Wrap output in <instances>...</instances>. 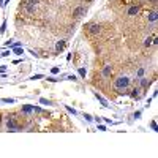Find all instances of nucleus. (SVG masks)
<instances>
[{
    "instance_id": "1",
    "label": "nucleus",
    "mask_w": 158,
    "mask_h": 158,
    "mask_svg": "<svg viewBox=\"0 0 158 158\" xmlns=\"http://www.w3.org/2000/svg\"><path fill=\"white\" fill-rule=\"evenodd\" d=\"M130 85V78L126 76H120L116 79V89H126Z\"/></svg>"
},
{
    "instance_id": "2",
    "label": "nucleus",
    "mask_w": 158,
    "mask_h": 158,
    "mask_svg": "<svg viewBox=\"0 0 158 158\" xmlns=\"http://www.w3.org/2000/svg\"><path fill=\"white\" fill-rule=\"evenodd\" d=\"M40 0H29V5H27V11L30 13V11H33V8H35V5H37Z\"/></svg>"
},
{
    "instance_id": "3",
    "label": "nucleus",
    "mask_w": 158,
    "mask_h": 158,
    "mask_svg": "<svg viewBox=\"0 0 158 158\" xmlns=\"http://www.w3.org/2000/svg\"><path fill=\"white\" fill-rule=\"evenodd\" d=\"M22 112H24V114H27V116H29V114H32V112H33V106L24 104V106H22Z\"/></svg>"
},
{
    "instance_id": "4",
    "label": "nucleus",
    "mask_w": 158,
    "mask_h": 158,
    "mask_svg": "<svg viewBox=\"0 0 158 158\" xmlns=\"http://www.w3.org/2000/svg\"><path fill=\"white\" fill-rule=\"evenodd\" d=\"M6 126H8V130H17V125H16V123L11 120V119H8V122H6Z\"/></svg>"
},
{
    "instance_id": "5",
    "label": "nucleus",
    "mask_w": 158,
    "mask_h": 158,
    "mask_svg": "<svg viewBox=\"0 0 158 158\" xmlns=\"http://www.w3.org/2000/svg\"><path fill=\"white\" fill-rule=\"evenodd\" d=\"M137 13H139V8H137V6H131V8L128 10V14L130 16H136Z\"/></svg>"
},
{
    "instance_id": "6",
    "label": "nucleus",
    "mask_w": 158,
    "mask_h": 158,
    "mask_svg": "<svg viewBox=\"0 0 158 158\" xmlns=\"http://www.w3.org/2000/svg\"><path fill=\"white\" fill-rule=\"evenodd\" d=\"M100 32V25L96 24H90V33H98Z\"/></svg>"
},
{
    "instance_id": "7",
    "label": "nucleus",
    "mask_w": 158,
    "mask_h": 158,
    "mask_svg": "<svg viewBox=\"0 0 158 158\" xmlns=\"http://www.w3.org/2000/svg\"><path fill=\"white\" fill-rule=\"evenodd\" d=\"M13 52H14L16 55H22V52H24V49H22L21 46H14V47H13Z\"/></svg>"
},
{
    "instance_id": "8",
    "label": "nucleus",
    "mask_w": 158,
    "mask_h": 158,
    "mask_svg": "<svg viewBox=\"0 0 158 158\" xmlns=\"http://www.w3.org/2000/svg\"><path fill=\"white\" fill-rule=\"evenodd\" d=\"M157 17H158L157 11H152V13L149 14V21H150V22H155V21H157Z\"/></svg>"
},
{
    "instance_id": "9",
    "label": "nucleus",
    "mask_w": 158,
    "mask_h": 158,
    "mask_svg": "<svg viewBox=\"0 0 158 158\" xmlns=\"http://www.w3.org/2000/svg\"><path fill=\"white\" fill-rule=\"evenodd\" d=\"M95 95H96V98H98V101H100V103H101L103 106H104V108H108V106H109V104H108V101H106L104 98H103V96H100L98 93H95Z\"/></svg>"
},
{
    "instance_id": "10",
    "label": "nucleus",
    "mask_w": 158,
    "mask_h": 158,
    "mask_svg": "<svg viewBox=\"0 0 158 158\" xmlns=\"http://www.w3.org/2000/svg\"><path fill=\"white\" fill-rule=\"evenodd\" d=\"M109 74H111V67H109V65H106L104 70H103V76H104V78H108Z\"/></svg>"
},
{
    "instance_id": "11",
    "label": "nucleus",
    "mask_w": 158,
    "mask_h": 158,
    "mask_svg": "<svg viewBox=\"0 0 158 158\" xmlns=\"http://www.w3.org/2000/svg\"><path fill=\"white\" fill-rule=\"evenodd\" d=\"M82 13H84V8H82V6H79V8L74 10V16H81Z\"/></svg>"
},
{
    "instance_id": "12",
    "label": "nucleus",
    "mask_w": 158,
    "mask_h": 158,
    "mask_svg": "<svg viewBox=\"0 0 158 158\" xmlns=\"http://www.w3.org/2000/svg\"><path fill=\"white\" fill-rule=\"evenodd\" d=\"M40 103H41V104H47V106H52L54 104L52 101H47L46 98H40Z\"/></svg>"
},
{
    "instance_id": "13",
    "label": "nucleus",
    "mask_w": 158,
    "mask_h": 158,
    "mask_svg": "<svg viewBox=\"0 0 158 158\" xmlns=\"http://www.w3.org/2000/svg\"><path fill=\"white\" fill-rule=\"evenodd\" d=\"M63 46H65V41H58L57 44H55V49H57V51H62Z\"/></svg>"
},
{
    "instance_id": "14",
    "label": "nucleus",
    "mask_w": 158,
    "mask_h": 158,
    "mask_svg": "<svg viewBox=\"0 0 158 158\" xmlns=\"http://www.w3.org/2000/svg\"><path fill=\"white\" fill-rule=\"evenodd\" d=\"M150 85V81L149 79H142L141 81V87H149Z\"/></svg>"
},
{
    "instance_id": "15",
    "label": "nucleus",
    "mask_w": 158,
    "mask_h": 158,
    "mask_svg": "<svg viewBox=\"0 0 158 158\" xmlns=\"http://www.w3.org/2000/svg\"><path fill=\"white\" fill-rule=\"evenodd\" d=\"M51 73H52V74H58V73H60V68H57V67H54V68L51 70Z\"/></svg>"
},
{
    "instance_id": "16",
    "label": "nucleus",
    "mask_w": 158,
    "mask_h": 158,
    "mask_svg": "<svg viewBox=\"0 0 158 158\" xmlns=\"http://www.w3.org/2000/svg\"><path fill=\"white\" fill-rule=\"evenodd\" d=\"M144 73H146V71H144V68L137 70V78H142V76H144Z\"/></svg>"
},
{
    "instance_id": "17",
    "label": "nucleus",
    "mask_w": 158,
    "mask_h": 158,
    "mask_svg": "<svg viewBox=\"0 0 158 158\" xmlns=\"http://www.w3.org/2000/svg\"><path fill=\"white\" fill-rule=\"evenodd\" d=\"M78 73L81 74V76H85V73H87V71H85V68H79V70H78Z\"/></svg>"
},
{
    "instance_id": "18",
    "label": "nucleus",
    "mask_w": 158,
    "mask_h": 158,
    "mask_svg": "<svg viewBox=\"0 0 158 158\" xmlns=\"http://www.w3.org/2000/svg\"><path fill=\"white\" fill-rule=\"evenodd\" d=\"M41 78H43V74H35V76H32L30 79L32 81H35V79H41Z\"/></svg>"
},
{
    "instance_id": "19",
    "label": "nucleus",
    "mask_w": 158,
    "mask_h": 158,
    "mask_svg": "<svg viewBox=\"0 0 158 158\" xmlns=\"http://www.w3.org/2000/svg\"><path fill=\"white\" fill-rule=\"evenodd\" d=\"M152 43H153V40H152V38H147V40H146V46H150V44H152Z\"/></svg>"
},
{
    "instance_id": "20",
    "label": "nucleus",
    "mask_w": 158,
    "mask_h": 158,
    "mask_svg": "<svg viewBox=\"0 0 158 158\" xmlns=\"http://www.w3.org/2000/svg\"><path fill=\"white\" fill-rule=\"evenodd\" d=\"M5 30H6V22H3V24H2V27H0V32L3 33Z\"/></svg>"
},
{
    "instance_id": "21",
    "label": "nucleus",
    "mask_w": 158,
    "mask_h": 158,
    "mask_svg": "<svg viewBox=\"0 0 158 158\" xmlns=\"http://www.w3.org/2000/svg\"><path fill=\"white\" fill-rule=\"evenodd\" d=\"M131 96H133V98H137V96H139V92H137V90H134V92L131 93Z\"/></svg>"
},
{
    "instance_id": "22",
    "label": "nucleus",
    "mask_w": 158,
    "mask_h": 158,
    "mask_svg": "<svg viewBox=\"0 0 158 158\" xmlns=\"http://www.w3.org/2000/svg\"><path fill=\"white\" fill-rule=\"evenodd\" d=\"M67 111H68V112H71V114H76V111H74L73 108H70V106H67Z\"/></svg>"
},
{
    "instance_id": "23",
    "label": "nucleus",
    "mask_w": 158,
    "mask_h": 158,
    "mask_svg": "<svg viewBox=\"0 0 158 158\" xmlns=\"http://www.w3.org/2000/svg\"><path fill=\"white\" fill-rule=\"evenodd\" d=\"M3 103H14V100L13 98H6V100H2Z\"/></svg>"
},
{
    "instance_id": "24",
    "label": "nucleus",
    "mask_w": 158,
    "mask_h": 158,
    "mask_svg": "<svg viewBox=\"0 0 158 158\" xmlns=\"http://www.w3.org/2000/svg\"><path fill=\"white\" fill-rule=\"evenodd\" d=\"M157 128H158V126H157V122L153 120L152 122V130H155V131H157Z\"/></svg>"
},
{
    "instance_id": "25",
    "label": "nucleus",
    "mask_w": 158,
    "mask_h": 158,
    "mask_svg": "<svg viewBox=\"0 0 158 158\" xmlns=\"http://www.w3.org/2000/svg\"><path fill=\"white\" fill-rule=\"evenodd\" d=\"M33 111H37V112H41V108H40V106H33Z\"/></svg>"
},
{
    "instance_id": "26",
    "label": "nucleus",
    "mask_w": 158,
    "mask_h": 158,
    "mask_svg": "<svg viewBox=\"0 0 158 158\" xmlns=\"http://www.w3.org/2000/svg\"><path fill=\"white\" fill-rule=\"evenodd\" d=\"M98 128H100L101 131H106V125H100V126H98Z\"/></svg>"
},
{
    "instance_id": "27",
    "label": "nucleus",
    "mask_w": 158,
    "mask_h": 158,
    "mask_svg": "<svg viewBox=\"0 0 158 158\" xmlns=\"http://www.w3.org/2000/svg\"><path fill=\"white\" fill-rule=\"evenodd\" d=\"M5 70H6V67H0V73H5Z\"/></svg>"
}]
</instances>
